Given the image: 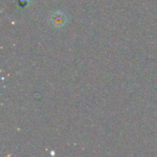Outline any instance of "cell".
I'll return each instance as SVG.
<instances>
[{
	"label": "cell",
	"mask_w": 157,
	"mask_h": 157,
	"mask_svg": "<svg viewBox=\"0 0 157 157\" xmlns=\"http://www.w3.org/2000/svg\"><path fill=\"white\" fill-rule=\"evenodd\" d=\"M66 21H67V17L62 11H54L50 17V22L52 26L55 28H61L64 26Z\"/></svg>",
	"instance_id": "obj_1"
}]
</instances>
